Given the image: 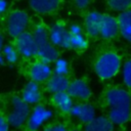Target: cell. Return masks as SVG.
Masks as SVG:
<instances>
[{"mask_svg": "<svg viewBox=\"0 0 131 131\" xmlns=\"http://www.w3.org/2000/svg\"><path fill=\"white\" fill-rule=\"evenodd\" d=\"M105 100L110 106L107 118L115 125H122L131 117V95L123 88H111L105 93Z\"/></svg>", "mask_w": 131, "mask_h": 131, "instance_id": "1", "label": "cell"}, {"mask_svg": "<svg viewBox=\"0 0 131 131\" xmlns=\"http://www.w3.org/2000/svg\"><path fill=\"white\" fill-rule=\"evenodd\" d=\"M121 67V57L117 53L112 51L103 52L102 54H100L94 63L96 75L103 80L115 77L120 72Z\"/></svg>", "mask_w": 131, "mask_h": 131, "instance_id": "2", "label": "cell"}, {"mask_svg": "<svg viewBox=\"0 0 131 131\" xmlns=\"http://www.w3.org/2000/svg\"><path fill=\"white\" fill-rule=\"evenodd\" d=\"M11 111L7 116V123L13 128L21 127L28 120L31 108L30 105L25 102L19 96H12L11 100Z\"/></svg>", "mask_w": 131, "mask_h": 131, "instance_id": "3", "label": "cell"}, {"mask_svg": "<svg viewBox=\"0 0 131 131\" xmlns=\"http://www.w3.org/2000/svg\"><path fill=\"white\" fill-rule=\"evenodd\" d=\"M29 25V15L24 10H13L8 14L6 20V29L9 36L16 38L21 33L26 32Z\"/></svg>", "mask_w": 131, "mask_h": 131, "instance_id": "4", "label": "cell"}, {"mask_svg": "<svg viewBox=\"0 0 131 131\" xmlns=\"http://www.w3.org/2000/svg\"><path fill=\"white\" fill-rule=\"evenodd\" d=\"M52 117L51 110L47 108L43 104L37 103L32 112H30L29 118L27 120V128L30 131H37L44 123L49 121Z\"/></svg>", "mask_w": 131, "mask_h": 131, "instance_id": "5", "label": "cell"}, {"mask_svg": "<svg viewBox=\"0 0 131 131\" xmlns=\"http://www.w3.org/2000/svg\"><path fill=\"white\" fill-rule=\"evenodd\" d=\"M15 48L18 54L25 58L35 57L37 55V45L32 33L26 31L15 38Z\"/></svg>", "mask_w": 131, "mask_h": 131, "instance_id": "6", "label": "cell"}, {"mask_svg": "<svg viewBox=\"0 0 131 131\" xmlns=\"http://www.w3.org/2000/svg\"><path fill=\"white\" fill-rule=\"evenodd\" d=\"M49 41L55 47H61L64 49L71 48L70 46V32L69 30L60 23L54 24L48 31Z\"/></svg>", "mask_w": 131, "mask_h": 131, "instance_id": "7", "label": "cell"}, {"mask_svg": "<svg viewBox=\"0 0 131 131\" xmlns=\"http://www.w3.org/2000/svg\"><path fill=\"white\" fill-rule=\"evenodd\" d=\"M120 33L117 17L111 14H103L99 25V36L103 39H112Z\"/></svg>", "mask_w": 131, "mask_h": 131, "instance_id": "8", "label": "cell"}, {"mask_svg": "<svg viewBox=\"0 0 131 131\" xmlns=\"http://www.w3.org/2000/svg\"><path fill=\"white\" fill-rule=\"evenodd\" d=\"M29 73L32 81H35L37 83H42V82H46L48 78L52 75V69L50 63H47L39 59L31 64Z\"/></svg>", "mask_w": 131, "mask_h": 131, "instance_id": "9", "label": "cell"}, {"mask_svg": "<svg viewBox=\"0 0 131 131\" xmlns=\"http://www.w3.org/2000/svg\"><path fill=\"white\" fill-rule=\"evenodd\" d=\"M67 92L72 98H77L80 100H87L91 96V89L88 83L82 79H76L70 82Z\"/></svg>", "mask_w": 131, "mask_h": 131, "instance_id": "10", "label": "cell"}, {"mask_svg": "<svg viewBox=\"0 0 131 131\" xmlns=\"http://www.w3.org/2000/svg\"><path fill=\"white\" fill-rule=\"evenodd\" d=\"M70 114L83 123H88L95 117V107L87 102H80L73 104Z\"/></svg>", "mask_w": 131, "mask_h": 131, "instance_id": "11", "label": "cell"}, {"mask_svg": "<svg viewBox=\"0 0 131 131\" xmlns=\"http://www.w3.org/2000/svg\"><path fill=\"white\" fill-rule=\"evenodd\" d=\"M41 90L39 83L35 81H29L25 85L21 91V99L27 102L29 105L31 104H37L41 100Z\"/></svg>", "mask_w": 131, "mask_h": 131, "instance_id": "12", "label": "cell"}, {"mask_svg": "<svg viewBox=\"0 0 131 131\" xmlns=\"http://www.w3.org/2000/svg\"><path fill=\"white\" fill-rule=\"evenodd\" d=\"M29 5L39 14H48L58 9L60 0H29Z\"/></svg>", "mask_w": 131, "mask_h": 131, "instance_id": "13", "label": "cell"}, {"mask_svg": "<svg viewBox=\"0 0 131 131\" xmlns=\"http://www.w3.org/2000/svg\"><path fill=\"white\" fill-rule=\"evenodd\" d=\"M69 84H70V81L66 75L53 74L46 81V89L51 94H54L57 92L67 91Z\"/></svg>", "mask_w": 131, "mask_h": 131, "instance_id": "14", "label": "cell"}, {"mask_svg": "<svg viewBox=\"0 0 131 131\" xmlns=\"http://www.w3.org/2000/svg\"><path fill=\"white\" fill-rule=\"evenodd\" d=\"M115 124L103 116L94 117L91 121L85 124L84 131H114Z\"/></svg>", "mask_w": 131, "mask_h": 131, "instance_id": "15", "label": "cell"}, {"mask_svg": "<svg viewBox=\"0 0 131 131\" xmlns=\"http://www.w3.org/2000/svg\"><path fill=\"white\" fill-rule=\"evenodd\" d=\"M101 16H102V13L98 11H90L85 16L84 27H85L86 33L90 37L99 36V25H100Z\"/></svg>", "mask_w": 131, "mask_h": 131, "instance_id": "16", "label": "cell"}, {"mask_svg": "<svg viewBox=\"0 0 131 131\" xmlns=\"http://www.w3.org/2000/svg\"><path fill=\"white\" fill-rule=\"evenodd\" d=\"M36 56L42 61L51 63V62H54L59 57V52L54 45H52L50 42H48L44 45L37 47V55Z\"/></svg>", "mask_w": 131, "mask_h": 131, "instance_id": "17", "label": "cell"}, {"mask_svg": "<svg viewBox=\"0 0 131 131\" xmlns=\"http://www.w3.org/2000/svg\"><path fill=\"white\" fill-rule=\"evenodd\" d=\"M117 19L119 24L120 34L125 40L131 43V8L120 12Z\"/></svg>", "mask_w": 131, "mask_h": 131, "instance_id": "18", "label": "cell"}, {"mask_svg": "<svg viewBox=\"0 0 131 131\" xmlns=\"http://www.w3.org/2000/svg\"><path fill=\"white\" fill-rule=\"evenodd\" d=\"M52 101L62 113H66V114H70L72 106L74 104L73 98L70 96V94L67 91L52 94Z\"/></svg>", "mask_w": 131, "mask_h": 131, "instance_id": "19", "label": "cell"}, {"mask_svg": "<svg viewBox=\"0 0 131 131\" xmlns=\"http://www.w3.org/2000/svg\"><path fill=\"white\" fill-rule=\"evenodd\" d=\"M32 36H33V38H34V40L36 42L37 47L50 42L49 41V37H48V31L42 25H38L37 27H35L33 33H32Z\"/></svg>", "mask_w": 131, "mask_h": 131, "instance_id": "20", "label": "cell"}, {"mask_svg": "<svg viewBox=\"0 0 131 131\" xmlns=\"http://www.w3.org/2000/svg\"><path fill=\"white\" fill-rule=\"evenodd\" d=\"M71 35V34H70ZM70 46L72 49H75L77 51H82L87 48L88 46V40L84 36V34H77V35H71L70 38Z\"/></svg>", "mask_w": 131, "mask_h": 131, "instance_id": "21", "label": "cell"}, {"mask_svg": "<svg viewBox=\"0 0 131 131\" xmlns=\"http://www.w3.org/2000/svg\"><path fill=\"white\" fill-rule=\"evenodd\" d=\"M1 53L5 59L6 62L8 63H15L18 59V52L15 48L14 45H11V44H6V45H3L2 47V50H1Z\"/></svg>", "mask_w": 131, "mask_h": 131, "instance_id": "22", "label": "cell"}, {"mask_svg": "<svg viewBox=\"0 0 131 131\" xmlns=\"http://www.w3.org/2000/svg\"><path fill=\"white\" fill-rule=\"evenodd\" d=\"M108 7L117 12H122L131 7V0H106Z\"/></svg>", "mask_w": 131, "mask_h": 131, "instance_id": "23", "label": "cell"}, {"mask_svg": "<svg viewBox=\"0 0 131 131\" xmlns=\"http://www.w3.org/2000/svg\"><path fill=\"white\" fill-rule=\"evenodd\" d=\"M69 72V62L62 57H58L54 61V74L67 75Z\"/></svg>", "mask_w": 131, "mask_h": 131, "instance_id": "24", "label": "cell"}, {"mask_svg": "<svg viewBox=\"0 0 131 131\" xmlns=\"http://www.w3.org/2000/svg\"><path fill=\"white\" fill-rule=\"evenodd\" d=\"M122 77L124 84L131 88V59L127 60L122 67Z\"/></svg>", "mask_w": 131, "mask_h": 131, "instance_id": "25", "label": "cell"}, {"mask_svg": "<svg viewBox=\"0 0 131 131\" xmlns=\"http://www.w3.org/2000/svg\"><path fill=\"white\" fill-rule=\"evenodd\" d=\"M43 131H68L63 124H53L44 128Z\"/></svg>", "mask_w": 131, "mask_h": 131, "instance_id": "26", "label": "cell"}, {"mask_svg": "<svg viewBox=\"0 0 131 131\" xmlns=\"http://www.w3.org/2000/svg\"><path fill=\"white\" fill-rule=\"evenodd\" d=\"M68 30H69L71 35H77V34H82L83 33L82 27L80 25H78V24H72Z\"/></svg>", "mask_w": 131, "mask_h": 131, "instance_id": "27", "label": "cell"}, {"mask_svg": "<svg viewBox=\"0 0 131 131\" xmlns=\"http://www.w3.org/2000/svg\"><path fill=\"white\" fill-rule=\"evenodd\" d=\"M73 1H74L75 6L80 8V9L86 8L90 4V2H91V0H73Z\"/></svg>", "mask_w": 131, "mask_h": 131, "instance_id": "28", "label": "cell"}, {"mask_svg": "<svg viewBox=\"0 0 131 131\" xmlns=\"http://www.w3.org/2000/svg\"><path fill=\"white\" fill-rule=\"evenodd\" d=\"M8 128H9V125L7 123V120L0 116V131H8Z\"/></svg>", "mask_w": 131, "mask_h": 131, "instance_id": "29", "label": "cell"}, {"mask_svg": "<svg viewBox=\"0 0 131 131\" xmlns=\"http://www.w3.org/2000/svg\"><path fill=\"white\" fill-rule=\"evenodd\" d=\"M7 6H8V4H7L6 0H0V15H2L6 11Z\"/></svg>", "mask_w": 131, "mask_h": 131, "instance_id": "30", "label": "cell"}, {"mask_svg": "<svg viewBox=\"0 0 131 131\" xmlns=\"http://www.w3.org/2000/svg\"><path fill=\"white\" fill-rule=\"evenodd\" d=\"M3 45H4V37H3V35L0 33V52H1V50H2Z\"/></svg>", "mask_w": 131, "mask_h": 131, "instance_id": "31", "label": "cell"}, {"mask_svg": "<svg viewBox=\"0 0 131 131\" xmlns=\"http://www.w3.org/2000/svg\"><path fill=\"white\" fill-rule=\"evenodd\" d=\"M4 62H5V59H4L3 55H2V53L0 52V66H2V64H3Z\"/></svg>", "mask_w": 131, "mask_h": 131, "instance_id": "32", "label": "cell"}, {"mask_svg": "<svg viewBox=\"0 0 131 131\" xmlns=\"http://www.w3.org/2000/svg\"><path fill=\"white\" fill-rule=\"evenodd\" d=\"M71 131H78V130H71Z\"/></svg>", "mask_w": 131, "mask_h": 131, "instance_id": "33", "label": "cell"}]
</instances>
